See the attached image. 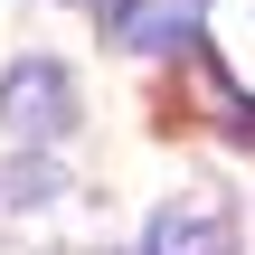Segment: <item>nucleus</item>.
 Instances as JSON below:
<instances>
[{
	"label": "nucleus",
	"mask_w": 255,
	"mask_h": 255,
	"mask_svg": "<svg viewBox=\"0 0 255 255\" xmlns=\"http://www.w3.org/2000/svg\"><path fill=\"white\" fill-rule=\"evenodd\" d=\"M142 255H237V199L218 180H189L151 208L142 227Z\"/></svg>",
	"instance_id": "f257e3e1"
},
{
	"label": "nucleus",
	"mask_w": 255,
	"mask_h": 255,
	"mask_svg": "<svg viewBox=\"0 0 255 255\" xmlns=\"http://www.w3.org/2000/svg\"><path fill=\"white\" fill-rule=\"evenodd\" d=\"M0 189H9V208H47V199L66 189V170H57V161H9Z\"/></svg>",
	"instance_id": "39448f33"
},
{
	"label": "nucleus",
	"mask_w": 255,
	"mask_h": 255,
	"mask_svg": "<svg viewBox=\"0 0 255 255\" xmlns=\"http://www.w3.org/2000/svg\"><path fill=\"white\" fill-rule=\"evenodd\" d=\"M199 95L218 104V132L255 142V95H237V85H227V66H218V57H199Z\"/></svg>",
	"instance_id": "20e7f679"
},
{
	"label": "nucleus",
	"mask_w": 255,
	"mask_h": 255,
	"mask_svg": "<svg viewBox=\"0 0 255 255\" xmlns=\"http://www.w3.org/2000/svg\"><path fill=\"white\" fill-rule=\"evenodd\" d=\"M199 19H208V0H114L104 9V28L123 47H189Z\"/></svg>",
	"instance_id": "7ed1b4c3"
},
{
	"label": "nucleus",
	"mask_w": 255,
	"mask_h": 255,
	"mask_svg": "<svg viewBox=\"0 0 255 255\" xmlns=\"http://www.w3.org/2000/svg\"><path fill=\"white\" fill-rule=\"evenodd\" d=\"M76 123V76L57 66V57H19L9 76H0V132H19V142H57Z\"/></svg>",
	"instance_id": "f03ea898"
}]
</instances>
